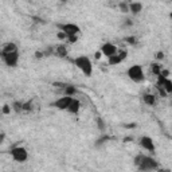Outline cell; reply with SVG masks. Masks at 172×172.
Returning <instances> with one entry per match:
<instances>
[{"mask_svg":"<svg viewBox=\"0 0 172 172\" xmlns=\"http://www.w3.org/2000/svg\"><path fill=\"white\" fill-rule=\"evenodd\" d=\"M157 83L163 85V88L165 89L168 96H172V81L169 78H165V77H163V75H157Z\"/></svg>","mask_w":172,"mask_h":172,"instance_id":"11","label":"cell"},{"mask_svg":"<svg viewBox=\"0 0 172 172\" xmlns=\"http://www.w3.org/2000/svg\"><path fill=\"white\" fill-rule=\"evenodd\" d=\"M134 165L137 167L140 171H156L159 169V163L156 161V159H153L152 156H147L144 153H137L134 156Z\"/></svg>","mask_w":172,"mask_h":172,"instance_id":"1","label":"cell"},{"mask_svg":"<svg viewBox=\"0 0 172 172\" xmlns=\"http://www.w3.org/2000/svg\"><path fill=\"white\" fill-rule=\"evenodd\" d=\"M160 75L165 77V78H168V77H169V70H167V69H163V70H161V73H160Z\"/></svg>","mask_w":172,"mask_h":172,"instance_id":"31","label":"cell"},{"mask_svg":"<svg viewBox=\"0 0 172 172\" xmlns=\"http://www.w3.org/2000/svg\"><path fill=\"white\" fill-rule=\"evenodd\" d=\"M57 38L59 40H63V42H65V40H67V35L63 33V31H59V33L57 34Z\"/></svg>","mask_w":172,"mask_h":172,"instance_id":"28","label":"cell"},{"mask_svg":"<svg viewBox=\"0 0 172 172\" xmlns=\"http://www.w3.org/2000/svg\"><path fill=\"white\" fill-rule=\"evenodd\" d=\"M74 65H75V67H78V69L82 71L83 75L92 77V74H93V63H92V61H90V58L88 55L77 57L74 59Z\"/></svg>","mask_w":172,"mask_h":172,"instance_id":"2","label":"cell"},{"mask_svg":"<svg viewBox=\"0 0 172 172\" xmlns=\"http://www.w3.org/2000/svg\"><path fill=\"white\" fill-rule=\"evenodd\" d=\"M169 19H172V12L169 13Z\"/></svg>","mask_w":172,"mask_h":172,"instance_id":"37","label":"cell"},{"mask_svg":"<svg viewBox=\"0 0 172 172\" xmlns=\"http://www.w3.org/2000/svg\"><path fill=\"white\" fill-rule=\"evenodd\" d=\"M57 27L59 31H63L67 37L69 35H78L81 33V27L75 23H58Z\"/></svg>","mask_w":172,"mask_h":172,"instance_id":"6","label":"cell"},{"mask_svg":"<svg viewBox=\"0 0 172 172\" xmlns=\"http://www.w3.org/2000/svg\"><path fill=\"white\" fill-rule=\"evenodd\" d=\"M155 57H156V59H157V61H163L165 55H164V53H163V51H157Z\"/></svg>","mask_w":172,"mask_h":172,"instance_id":"29","label":"cell"},{"mask_svg":"<svg viewBox=\"0 0 172 172\" xmlns=\"http://www.w3.org/2000/svg\"><path fill=\"white\" fill-rule=\"evenodd\" d=\"M124 42H126L129 46H134V44L137 43V39H136V37H126V38H124Z\"/></svg>","mask_w":172,"mask_h":172,"instance_id":"23","label":"cell"},{"mask_svg":"<svg viewBox=\"0 0 172 172\" xmlns=\"http://www.w3.org/2000/svg\"><path fill=\"white\" fill-rule=\"evenodd\" d=\"M18 50V46L15 43H12V42H10V43H6L3 46V48H2V53H11V51H16Z\"/></svg>","mask_w":172,"mask_h":172,"instance_id":"17","label":"cell"},{"mask_svg":"<svg viewBox=\"0 0 172 172\" xmlns=\"http://www.w3.org/2000/svg\"><path fill=\"white\" fill-rule=\"evenodd\" d=\"M119 8H120L121 12L128 13V12H129V2H125V0H123V2L119 4Z\"/></svg>","mask_w":172,"mask_h":172,"instance_id":"22","label":"cell"},{"mask_svg":"<svg viewBox=\"0 0 172 172\" xmlns=\"http://www.w3.org/2000/svg\"><path fill=\"white\" fill-rule=\"evenodd\" d=\"M4 140H6V133L2 132L0 133V143H4Z\"/></svg>","mask_w":172,"mask_h":172,"instance_id":"35","label":"cell"},{"mask_svg":"<svg viewBox=\"0 0 172 172\" xmlns=\"http://www.w3.org/2000/svg\"><path fill=\"white\" fill-rule=\"evenodd\" d=\"M124 22H125V23H124V26H126V27H128V26H129V27H130V26H133V22L130 20V19H125Z\"/></svg>","mask_w":172,"mask_h":172,"instance_id":"32","label":"cell"},{"mask_svg":"<svg viewBox=\"0 0 172 172\" xmlns=\"http://www.w3.org/2000/svg\"><path fill=\"white\" fill-rule=\"evenodd\" d=\"M66 42H69L70 44H75L77 42H78V35H69Z\"/></svg>","mask_w":172,"mask_h":172,"instance_id":"26","label":"cell"},{"mask_svg":"<svg viewBox=\"0 0 172 172\" xmlns=\"http://www.w3.org/2000/svg\"><path fill=\"white\" fill-rule=\"evenodd\" d=\"M77 94V88L73 85H66L65 86V96H71L74 97Z\"/></svg>","mask_w":172,"mask_h":172,"instance_id":"18","label":"cell"},{"mask_svg":"<svg viewBox=\"0 0 172 172\" xmlns=\"http://www.w3.org/2000/svg\"><path fill=\"white\" fill-rule=\"evenodd\" d=\"M139 144H140V147L141 148H144L145 151H149L151 153H153L156 151L155 143H153L152 137H149V136H141V137L139 139Z\"/></svg>","mask_w":172,"mask_h":172,"instance_id":"9","label":"cell"},{"mask_svg":"<svg viewBox=\"0 0 172 172\" xmlns=\"http://www.w3.org/2000/svg\"><path fill=\"white\" fill-rule=\"evenodd\" d=\"M11 110H12V106L11 105H3V108H2V113L3 114H6V116H8V114H11Z\"/></svg>","mask_w":172,"mask_h":172,"instance_id":"25","label":"cell"},{"mask_svg":"<svg viewBox=\"0 0 172 172\" xmlns=\"http://www.w3.org/2000/svg\"><path fill=\"white\" fill-rule=\"evenodd\" d=\"M11 106H12V110L15 113H22V112H23V102H20V101H15Z\"/></svg>","mask_w":172,"mask_h":172,"instance_id":"20","label":"cell"},{"mask_svg":"<svg viewBox=\"0 0 172 172\" xmlns=\"http://www.w3.org/2000/svg\"><path fill=\"white\" fill-rule=\"evenodd\" d=\"M161 70H163V66L160 65V63H152V65H151V71H152V74H155L156 77L160 75Z\"/></svg>","mask_w":172,"mask_h":172,"instance_id":"19","label":"cell"},{"mask_svg":"<svg viewBox=\"0 0 172 172\" xmlns=\"http://www.w3.org/2000/svg\"><path fill=\"white\" fill-rule=\"evenodd\" d=\"M143 101L148 106L156 105V97H155V94H152V93H144L143 94Z\"/></svg>","mask_w":172,"mask_h":172,"instance_id":"14","label":"cell"},{"mask_svg":"<svg viewBox=\"0 0 172 172\" xmlns=\"http://www.w3.org/2000/svg\"><path fill=\"white\" fill-rule=\"evenodd\" d=\"M110 139H112V137H110L109 134H102V136H99V137L97 139V141L94 143V145H96V147H101V145H104L105 143L109 141Z\"/></svg>","mask_w":172,"mask_h":172,"instance_id":"16","label":"cell"},{"mask_svg":"<svg viewBox=\"0 0 172 172\" xmlns=\"http://www.w3.org/2000/svg\"><path fill=\"white\" fill-rule=\"evenodd\" d=\"M133 140L132 136H126V137H124V143H130Z\"/></svg>","mask_w":172,"mask_h":172,"instance_id":"34","label":"cell"},{"mask_svg":"<svg viewBox=\"0 0 172 172\" xmlns=\"http://www.w3.org/2000/svg\"><path fill=\"white\" fill-rule=\"evenodd\" d=\"M10 153H11L12 159L18 163H24V161H27V159H28V152H27V149L22 145L12 147Z\"/></svg>","mask_w":172,"mask_h":172,"instance_id":"4","label":"cell"},{"mask_svg":"<svg viewBox=\"0 0 172 172\" xmlns=\"http://www.w3.org/2000/svg\"><path fill=\"white\" fill-rule=\"evenodd\" d=\"M143 11V4L140 2H130L129 3V12L132 15H139Z\"/></svg>","mask_w":172,"mask_h":172,"instance_id":"13","label":"cell"},{"mask_svg":"<svg viewBox=\"0 0 172 172\" xmlns=\"http://www.w3.org/2000/svg\"><path fill=\"white\" fill-rule=\"evenodd\" d=\"M73 98H74V97L65 96V94H63L62 97H59V98L57 99V101H54V102L51 104V106L57 108V109H59V110H67V108L70 106V104H71V101H73Z\"/></svg>","mask_w":172,"mask_h":172,"instance_id":"7","label":"cell"},{"mask_svg":"<svg viewBox=\"0 0 172 172\" xmlns=\"http://www.w3.org/2000/svg\"><path fill=\"white\" fill-rule=\"evenodd\" d=\"M155 89L157 90V92H159V94H160V96H161L163 98H167V97H168V93L165 92V89L163 88V85H160V83H157V82H156Z\"/></svg>","mask_w":172,"mask_h":172,"instance_id":"21","label":"cell"},{"mask_svg":"<svg viewBox=\"0 0 172 172\" xmlns=\"http://www.w3.org/2000/svg\"><path fill=\"white\" fill-rule=\"evenodd\" d=\"M125 2H129V3H130V2H132V0H125Z\"/></svg>","mask_w":172,"mask_h":172,"instance_id":"38","label":"cell"},{"mask_svg":"<svg viewBox=\"0 0 172 172\" xmlns=\"http://www.w3.org/2000/svg\"><path fill=\"white\" fill-rule=\"evenodd\" d=\"M126 57H128L126 50H120L119 48L117 54H114V55H112V57L108 58V63H109L110 66H117V65H120L123 61H125Z\"/></svg>","mask_w":172,"mask_h":172,"instance_id":"8","label":"cell"},{"mask_svg":"<svg viewBox=\"0 0 172 172\" xmlns=\"http://www.w3.org/2000/svg\"><path fill=\"white\" fill-rule=\"evenodd\" d=\"M117 51H119L117 46H116V44H113V43H110V42H106V43H104L102 46H101V53H102V55L106 57V58L114 55V54H117Z\"/></svg>","mask_w":172,"mask_h":172,"instance_id":"10","label":"cell"},{"mask_svg":"<svg viewBox=\"0 0 172 172\" xmlns=\"http://www.w3.org/2000/svg\"><path fill=\"white\" fill-rule=\"evenodd\" d=\"M96 123H97V126H98L99 130H104V129H105V121H104V119H101V117H97Z\"/></svg>","mask_w":172,"mask_h":172,"instance_id":"24","label":"cell"},{"mask_svg":"<svg viewBox=\"0 0 172 172\" xmlns=\"http://www.w3.org/2000/svg\"><path fill=\"white\" fill-rule=\"evenodd\" d=\"M79 110H81V101L78 98H73L70 106L67 108V112H69L70 114H78Z\"/></svg>","mask_w":172,"mask_h":172,"instance_id":"12","label":"cell"},{"mask_svg":"<svg viewBox=\"0 0 172 172\" xmlns=\"http://www.w3.org/2000/svg\"><path fill=\"white\" fill-rule=\"evenodd\" d=\"M2 55V59L3 62L6 63L8 67H16L18 66V62H19V51H11V53H2L0 54Z\"/></svg>","mask_w":172,"mask_h":172,"instance_id":"5","label":"cell"},{"mask_svg":"<svg viewBox=\"0 0 172 172\" xmlns=\"http://www.w3.org/2000/svg\"><path fill=\"white\" fill-rule=\"evenodd\" d=\"M126 74H128L129 78L136 83H141V82H144V79H145V74H144V70L140 65H132L126 70Z\"/></svg>","mask_w":172,"mask_h":172,"instance_id":"3","label":"cell"},{"mask_svg":"<svg viewBox=\"0 0 172 172\" xmlns=\"http://www.w3.org/2000/svg\"><path fill=\"white\" fill-rule=\"evenodd\" d=\"M55 55H58L59 58L67 57V48L65 47V44H59V46L55 47Z\"/></svg>","mask_w":172,"mask_h":172,"instance_id":"15","label":"cell"},{"mask_svg":"<svg viewBox=\"0 0 172 172\" xmlns=\"http://www.w3.org/2000/svg\"><path fill=\"white\" fill-rule=\"evenodd\" d=\"M59 2H61V3H67L69 0H59Z\"/></svg>","mask_w":172,"mask_h":172,"instance_id":"36","label":"cell"},{"mask_svg":"<svg viewBox=\"0 0 172 172\" xmlns=\"http://www.w3.org/2000/svg\"><path fill=\"white\" fill-rule=\"evenodd\" d=\"M31 110H33V102L31 101L23 102V112H31Z\"/></svg>","mask_w":172,"mask_h":172,"instance_id":"27","label":"cell"},{"mask_svg":"<svg viewBox=\"0 0 172 172\" xmlns=\"http://www.w3.org/2000/svg\"><path fill=\"white\" fill-rule=\"evenodd\" d=\"M46 57V54H44V51H37L35 53V58H38V59H40V58Z\"/></svg>","mask_w":172,"mask_h":172,"instance_id":"30","label":"cell"},{"mask_svg":"<svg viewBox=\"0 0 172 172\" xmlns=\"http://www.w3.org/2000/svg\"><path fill=\"white\" fill-rule=\"evenodd\" d=\"M94 57H96V59H99V58L102 57V53H101V50H99V51H96V53H94Z\"/></svg>","mask_w":172,"mask_h":172,"instance_id":"33","label":"cell"}]
</instances>
